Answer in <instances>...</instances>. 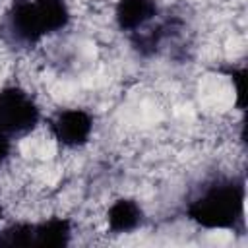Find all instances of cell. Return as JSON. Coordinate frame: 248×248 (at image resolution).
I'll return each mask as SVG.
<instances>
[{"instance_id": "6da1fadb", "label": "cell", "mask_w": 248, "mask_h": 248, "mask_svg": "<svg viewBox=\"0 0 248 248\" xmlns=\"http://www.w3.org/2000/svg\"><path fill=\"white\" fill-rule=\"evenodd\" d=\"M244 174L213 169L188 186L180 215L200 232H244Z\"/></svg>"}, {"instance_id": "7a4b0ae2", "label": "cell", "mask_w": 248, "mask_h": 248, "mask_svg": "<svg viewBox=\"0 0 248 248\" xmlns=\"http://www.w3.org/2000/svg\"><path fill=\"white\" fill-rule=\"evenodd\" d=\"M99 114L81 103L52 107L45 116V128L62 153L85 151L97 136Z\"/></svg>"}, {"instance_id": "3957f363", "label": "cell", "mask_w": 248, "mask_h": 248, "mask_svg": "<svg viewBox=\"0 0 248 248\" xmlns=\"http://www.w3.org/2000/svg\"><path fill=\"white\" fill-rule=\"evenodd\" d=\"M45 116L46 108L31 89L17 81L0 85V130L16 141L43 126Z\"/></svg>"}, {"instance_id": "277c9868", "label": "cell", "mask_w": 248, "mask_h": 248, "mask_svg": "<svg viewBox=\"0 0 248 248\" xmlns=\"http://www.w3.org/2000/svg\"><path fill=\"white\" fill-rule=\"evenodd\" d=\"M103 225L107 236H126L143 231L149 225L145 202L130 192L114 194L103 207Z\"/></svg>"}, {"instance_id": "5b68a950", "label": "cell", "mask_w": 248, "mask_h": 248, "mask_svg": "<svg viewBox=\"0 0 248 248\" xmlns=\"http://www.w3.org/2000/svg\"><path fill=\"white\" fill-rule=\"evenodd\" d=\"M161 14L163 4L159 0H114L110 19L116 33L126 39L155 23Z\"/></svg>"}, {"instance_id": "8992f818", "label": "cell", "mask_w": 248, "mask_h": 248, "mask_svg": "<svg viewBox=\"0 0 248 248\" xmlns=\"http://www.w3.org/2000/svg\"><path fill=\"white\" fill-rule=\"evenodd\" d=\"M16 151H17V141L10 134L0 130V170L16 157Z\"/></svg>"}, {"instance_id": "52a82bcc", "label": "cell", "mask_w": 248, "mask_h": 248, "mask_svg": "<svg viewBox=\"0 0 248 248\" xmlns=\"http://www.w3.org/2000/svg\"><path fill=\"white\" fill-rule=\"evenodd\" d=\"M6 219H8V209H6V202H4V198L0 194V229L6 223Z\"/></svg>"}]
</instances>
